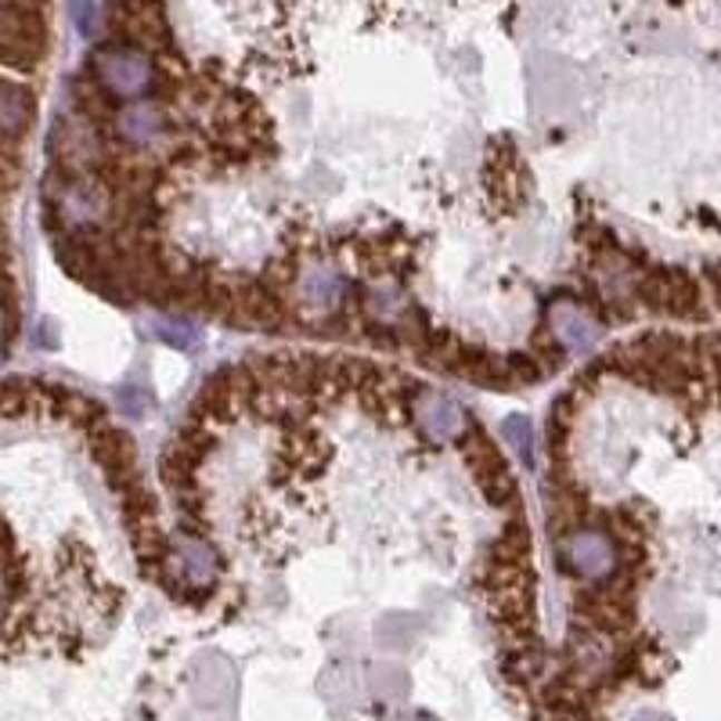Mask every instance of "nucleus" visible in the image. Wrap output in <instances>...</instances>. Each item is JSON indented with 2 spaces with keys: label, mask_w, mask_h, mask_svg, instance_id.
Wrapping results in <instances>:
<instances>
[{
  "label": "nucleus",
  "mask_w": 721,
  "mask_h": 721,
  "mask_svg": "<svg viewBox=\"0 0 721 721\" xmlns=\"http://www.w3.org/2000/svg\"><path fill=\"white\" fill-rule=\"evenodd\" d=\"M217 552H213L198 534L188 530H177L170 545H166V559H163V571H159V585H166L170 592H203L217 581Z\"/></svg>",
  "instance_id": "f257e3e1"
},
{
  "label": "nucleus",
  "mask_w": 721,
  "mask_h": 721,
  "mask_svg": "<svg viewBox=\"0 0 721 721\" xmlns=\"http://www.w3.org/2000/svg\"><path fill=\"white\" fill-rule=\"evenodd\" d=\"M90 69H95V80L113 98H142L156 84V66H152L148 51L130 48V43H119V40H113L109 48H98Z\"/></svg>",
  "instance_id": "f03ea898"
},
{
  "label": "nucleus",
  "mask_w": 721,
  "mask_h": 721,
  "mask_svg": "<svg viewBox=\"0 0 721 721\" xmlns=\"http://www.w3.org/2000/svg\"><path fill=\"white\" fill-rule=\"evenodd\" d=\"M556 559L563 571H571L585 581H606L617 571V545H613L606 530L577 527L556 542Z\"/></svg>",
  "instance_id": "7ed1b4c3"
},
{
  "label": "nucleus",
  "mask_w": 721,
  "mask_h": 721,
  "mask_svg": "<svg viewBox=\"0 0 721 721\" xmlns=\"http://www.w3.org/2000/svg\"><path fill=\"white\" fill-rule=\"evenodd\" d=\"M635 300L646 303L650 311H661V314L703 318L700 289L693 282V274H685L679 267H661V271H650L646 279H639L635 282Z\"/></svg>",
  "instance_id": "20e7f679"
},
{
  "label": "nucleus",
  "mask_w": 721,
  "mask_h": 721,
  "mask_svg": "<svg viewBox=\"0 0 721 721\" xmlns=\"http://www.w3.org/2000/svg\"><path fill=\"white\" fill-rule=\"evenodd\" d=\"M466 462L472 469V477H477L480 490H484V498L487 501H509L513 498V477H509V469H505L501 462V455L495 451V444H490L480 429H472L469 440H466Z\"/></svg>",
  "instance_id": "39448f33"
},
{
  "label": "nucleus",
  "mask_w": 721,
  "mask_h": 721,
  "mask_svg": "<svg viewBox=\"0 0 721 721\" xmlns=\"http://www.w3.org/2000/svg\"><path fill=\"white\" fill-rule=\"evenodd\" d=\"M416 422L422 426V433L429 440H455L466 433V411L458 401L444 393H419L416 397Z\"/></svg>",
  "instance_id": "423d86ee"
},
{
  "label": "nucleus",
  "mask_w": 721,
  "mask_h": 721,
  "mask_svg": "<svg viewBox=\"0 0 721 721\" xmlns=\"http://www.w3.org/2000/svg\"><path fill=\"white\" fill-rule=\"evenodd\" d=\"M116 134L134 148H145L152 142H159L166 130V113L159 109V101H134L123 105V109L113 116Z\"/></svg>",
  "instance_id": "0eeeda50"
},
{
  "label": "nucleus",
  "mask_w": 721,
  "mask_h": 721,
  "mask_svg": "<svg viewBox=\"0 0 721 721\" xmlns=\"http://www.w3.org/2000/svg\"><path fill=\"white\" fill-rule=\"evenodd\" d=\"M37 116V98L33 90L11 80H0V142L14 145L29 130V123Z\"/></svg>",
  "instance_id": "6e6552de"
},
{
  "label": "nucleus",
  "mask_w": 721,
  "mask_h": 721,
  "mask_svg": "<svg viewBox=\"0 0 721 721\" xmlns=\"http://www.w3.org/2000/svg\"><path fill=\"white\" fill-rule=\"evenodd\" d=\"M548 325H552V335H556L566 350H588L595 340H600V325H595V318L577 303L552 306Z\"/></svg>",
  "instance_id": "1a4fd4ad"
},
{
  "label": "nucleus",
  "mask_w": 721,
  "mask_h": 721,
  "mask_svg": "<svg viewBox=\"0 0 721 721\" xmlns=\"http://www.w3.org/2000/svg\"><path fill=\"white\" fill-rule=\"evenodd\" d=\"M300 296L314 311H335V303L343 300V279H335L329 267L314 264L300 274Z\"/></svg>",
  "instance_id": "9d476101"
},
{
  "label": "nucleus",
  "mask_w": 721,
  "mask_h": 721,
  "mask_svg": "<svg viewBox=\"0 0 721 721\" xmlns=\"http://www.w3.org/2000/svg\"><path fill=\"white\" fill-rule=\"evenodd\" d=\"M48 48H37V43L14 40V37H0V66L14 69V72H33Z\"/></svg>",
  "instance_id": "9b49d317"
},
{
  "label": "nucleus",
  "mask_w": 721,
  "mask_h": 721,
  "mask_svg": "<svg viewBox=\"0 0 721 721\" xmlns=\"http://www.w3.org/2000/svg\"><path fill=\"white\" fill-rule=\"evenodd\" d=\"M501 433H505V440L513 444V451L519 455V462L534 466V429H530V422L519 419V416L516 419H505Z\"/></svg>",
  "instance_id": "f8f14e48"
},
{
  "label": "nucleus",
  "mask_w": 721,
  "mask_h": 721,
  "mask_svg": "<svg viewBox=\"0 0 721 721\" xmlns=\"http://www.w3.org/2000/svg\"><path fill=\"white\" fill-rule=\"evenodd\" d=\"M156 332H159V340L174 343V347H181V350H188V347H195V343H198V340H195V332H192V325H184V321L163 318V321H156Z\"/></svg>",
  "instance_id": "ddd939ff"
},
{
  "label": "nucleus",
  "mask_w": 721,
  "mask_h": 721,
  "mask_svg": "<svg viewBox=\"0 0 721 721\" xmlns=\"http://www.w3.org/2000/svg\"><path fill=\"white\" fill-rule=\"evenodd\" d=\"M119 408H123V416H130V419H142L145 411H148V393L145 390H123L119 393Z\"/></svg>",
  "instance_id": "4468645a"
}]
</instances>
